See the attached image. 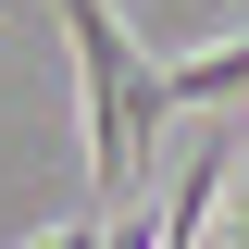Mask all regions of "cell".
Masks as SVG:
<instances>
[{"mask_svg": "<svg viewBox=\"0 0 249 249\" xmlns=\"http://www.w3.org/2000/svg\"><path fill=\"white\" fill-rule=\"evenodd\" d=\"M62 37H75V88H88V212L75 237H150L137 212V162H150L162 112H175V62H150L112 25V0H50Z\"/></svg>", "mask_w": 249, "mask_h": 249, "instance_id": "6da1fadb", "label": "cell"}, {"mask_svg": "<svg viewBox=\"0 0 249 249\" xmlns=\"http://www.w3.org/2000/svg\"><path fill=\"white\" fill-rule=\"evenodd\" d=\"M237 162H249V124H212V137L187 150V175H175V199L150 212V237H199V224H212V187L237 175Z\"/></svg>", "mask_w": 249, "mask_h": 249, "instance_id": "7a4b0ae2", "label": "cell"}, {"mask_svg": "<svg viewBox=\"0 0 249 249\" xmlns=\"http://www.w3.org/2000/svg\"><path fill=\"white\" fill-rule=\"evenodd\" d=\"M199 100H249V37H224V50L175 62V112H199Z\"/></svg>", "mask_w": 249, "mask_h": 249, "instance_id": "3957f363", "label": "cell"}, {"mask_svg": "<svg viewBox=\"0 0 249 249\" xmlns=\"http://www.w3.org/2000/svg\"><path fill=\"white\" fill-rule=\"evenodd\" d=\"M237 237H249V187H237Z\"/></svg>", "mask_w": 249, "mask_h": 249, "instance_id": "277c9868", "label": "cell"}]
</instances>
